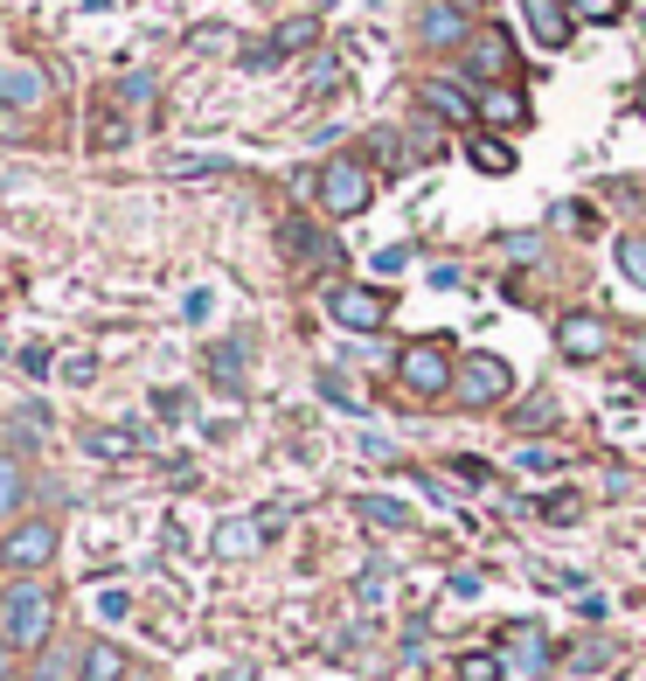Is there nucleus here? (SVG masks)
<instances>
[{
    "label": "nucleus",
    "instance_id": "obj_1",
    "mask_svg": "<svg viewBox=\"0 0 646 681\" xmlns=\"http://www.w3.org/2000/svg\"><path fill=\"white\" fill-rule=\"evenodd\" d=\"M49 626H56L49 584L22 577V584H8V592H0V640H8V647H43Z\"/></svg>",
    "mask_w": 646,
    "mask_h": 681
},
{
    "label": "nucleus",
    "instance_id": "obj_2",
    "mask_svg": "<svg viewBox=\"0 0 646 681\" xmlns=\"http://www.w3.org/2000/svg\"><path fill=\"white\" fill-rule=\"evenodd\" d=\"M396 375H404L410 396H445L452 383H459V362H452L445 340H410L404 362H396Z\"/></svg>",
    "mask_w": 646,
    "mask_h": 681
},
{
    "label": "nucleus",
    "instance_id": "obj_3",
    "mask_svg": "<svg viewBox=\"0 0 646 681\" xmlns=\"http://www.w3.org/2000/svg\"><path fill=\"white\" fill-rule=\"evenodd\" d=\"M320 210L327 216H362L369 210V167H355L348 154L320 167Z\"/></svg>",
    "mask_w": 646,
    "mask_h": 681
},
{
    "label": "nucleus",
    "instance_id": "obj_4",
    "mask_svg": "<svg viewBox=\"0 0 646 681\" xmlns=\"http://www.w3.org/2000/svg\"><path fill=\"white\" fill-rule=\"evenodd\" d=\"M459 390H466V404H472V410H487V404H501V396L515 390V369H507L501 355H466Z\"/></svg>",
    "mask_w": 646,
    "mask_h": 681
},
{
    "label": "nucleus",
    "instance_id": "obj_5",
    "mask_svg": "<svg viewBox=\"0 0 646 681\" xmlns=\"http://www.w3.org/2000/svg\"><path fill=\"white\" fill-rule=\"evenodd\" d=\"M327 313H334L348 334H369V327H383V320H390V292H375V286H340V292L327 299Z\"/></svg>",
    "mask_w": 646,
    "mask_h": 681
},
{
    "label": "nucleus",
    "instance_id": "obj_6",
    "mask_svg": "<svg viewBox=\"0 0 646 681\" xmlns=\"http://www.w3.org/2000/svg\"><path fill=\"white\" fill-rule=\"evenodd\" d=\"M49 557H56V522H22L0 542V563H8V571H43Z\"/></svg>",
    "mask_w": 646,
    "mask_h": 681
},
{
    "label": "nucleus",
    "instance_id": "obj_7",
    "mask_svg": "<svg viewBox=\"0 0 646 681\" xmlns=\"http://www.w3.org/2000/svg\"><path fill=\"white\" fill-rule=\"evenodd\" d=\"M557 348L570 355V362H591V355L612 348V327H605L598 313H570L563 327H557Z\"/></svg>",
    "mask_w": 646,
    "mask_h": 681
},
{
    "label": "nucleus",
    "instance_id": "obj_8",
    "mask_svg": "<svg viewBox=\"0 0 646 681\" xmlns=\"http://www.w3.org/2000/svg\"><path fill=\"white\" fill-rule=\"evenodd\" d=\"M507 63H515V43L501 28L472 35V77H507Z\"/></svg>",
    "mask_w": 646,
    "mask_h": 681
},
{
    "label": "nucleus",
    "instance_id": "obj_9",
    "mask_svg": "<svg viewBox=\"0 0 646 681\" xmlns=\"http://www.w3.org/2000/svg\"><path fill=\"white\" fill-rule=\"evenodd\" d=\"M0 105H43V70L35 63H0Z\"/></svg>",
    "mask_w": 646,
    "mask_h": 681
},
{
    "label": "nucleus",
    "instance_id": "obj_10",
    "mask_svg": "<svg viewBox=\"0 0 646 681\" xmlns=\"http://www.w3.org/2000/svg\"><path fill=\"white\" fill-rule=\"evenodd\" d=\"M522 14H528V28H536L542 49H563V43H570V22H563L557 0H522Z\"/></svg>",
    "mask_w": 646,
    "mask_h": 681
},
{
    "label": "nucleus",
    "instance_id": "obj_11",
    "mask_svg": "<svg viewBox=\"0 0 646 681\" xmlns=\"http://www.w3.org/2000/svg\"><path fill=\"white\" fill-rule=\"evenodd\" d=\"M84 681H132V668H125L119 647H105V640H98V647L84 654Z\"/></svg>",
    "mask_w": 646,
    "mask_h": 681
},
{
    "label": "nucleus",
    "instance_id": "obj_12",
    "mask_svg": "<svg viewBox=\"0 0 646 681\" xmlns=\"http://www.w3.org/2000/svg\"><path fill=\"white\" fill-rule=\"evenodd\" d=\"M424 105H431V111H439V119H452V126H466V119H472V111H480V105H472V98H459V91H452V84H424Z\"/></svg>",
    "mask_w": 646,
    "mask_h": 681
},
{
    "label": "nucleus",
    "instance_id": "obj_13",
    "mask_svg": "<svg viewBox=\"0 0 646 681\" xmlns=\"http://www.w3.org/2000/svg\"><path fill=\"white\" fill-rule=\"evenodd\" d=\"M355 515L375 522V528H410V507L404 501H383V494H362V501H355Z\"/></svg>",
    "mask_w": 646,
    "mask_h": 681
},
{
    "label": "nucleus",
    "instance_id": "obj_14",
    "mask_svg": "<svg viewBox=\"0 0 646 681\" xmlns=\"http://www.w3.org/2000/svg\"><path fill=\"white\" fill-rule=\"evenodd\" d=\"M459 35H466V14L452 8V0H445V8H431V14H424V43H459Z\"/></svg>",
    "mask_w": 646,
    "mask_h": 681
},
{
    "label": "nucleus",
    "instance_id": "obj_15",
    "mask_svg": "<svg viewBox=\"0 0 646 681\" xmlns=\"http://www.w3.org/2000/svg\"><path fill=\"white\" fill-rule=\"evenodd\" d=\"M480 119H493V126H522L528 111H522L515 91H493V98H480Z\"/></svg>",
    "mask_w": 646,
    "mask_h": 681
},
{
    "label": "nucleus",
    "instance_id": "obj_16",
    "mask_svg": "<svg viewBox=\"0 0 646 681\" xmlns=\"http://www.w3.org/2000/svg\"><path fill=\"white\" fill-rule=\"evenodd\" d=\"M472 167H480V175H507L515 154H507V140H472Z\"/></svg>",
    "mask_w": 646,
    "mask_h": 681
},
{
    "label": "nucleus",
    "instance_id": "obj_17",
    "mask_svg": "<svg viewBox=\"0 0 646 681\" xmlns=\"http://www.w3.org/2000/svg\"><path fill=\"white\" fill-rule=\"evenodd\" d=\"M14 507H22V459L0 452V515H14Z\"/></svg>",
    "mask_w": 646,
    "mask_h": 681
},
{
    "label": "nucleus",
    "instance_id": "obj_18",
    "mask_svg": "<svg viewBox=\"0 0 646 681\" xmlns=\"http://www.w3.org/2000/svg\"><path fill=\"white\" fill-rule=\"evenodd\" d=\"M285 251H292V258H334L327 237H320V230H299V223H285Z\"/></svg>",
    "mask_w": 646,
    "mask_h": 681
},
{
    "label": "nucleus",
    "instance_id": "obj_19",
    "mask_svg": "<svg viewBox=\"0 0 646 681\" xmlns=\"http://www.w3.org/2000/svg\"><path fill=\"white\" fill-rule=\"evenodd\" d=\"M251 542H258V528H251V522H223V528H216V550H223V557H243Z\"/></svg>",
    "mask_w": 646,
    "mask_h": 681
},
{
    "label": "nucleus",
    "instance_id": "obj_20",
    "mask_svg": "<svg viewBox=\"0 0 646 681\" xmlns=\"http://www.w3.org/2000/svg\"><path fill=\"white\" fill-rule=\"evenodd\" d=\"M570 14H577V22H619L625 0H570Z\"/></svg>",
    "mask_w": 646,
    "mask_h": 681
},
{
    "label": "nucleus",
    "instance_id": "obj_21",
    "mask_svg": "<svg viewBox=\"0 0 646 681\" xmlns=\"http://www.w3.org/2000/svg\"><path fill=\"white\" fill-rule=\"evenodd\" d=\"M313 35H320V22H313V14H299V22L278 28V49H313Z\"/></svg>",
    "mask_w": 646,
    "mask_h": 681
},
{
    "label": "nucleus",
    "instance_id": "obj_22",
    "mask_svg": "<svg viewBox=\"0 0 646 681\" xmlns=\"http://www.w3.org/2000/svg\"><path fill=\"white\" fill-rule=\"evenodd\" d=\"M515 466H522V473H557V466H563V452H549V445H522V452H515Z\"/></svg>",
    "mask_w": 646,
    "mask_h": 681
},
{
    "label": "nucleus",
    "instance_id": "obj_23",
    "mask_svg": "<svg viewBox=\"0 0 646 681\" xmlns=\"http://www.w3.org/2000/svg\"><path fill=\"white\" fill-rule=\"evenodd\" d=\"M459 681H501V660H493V654H466L459 660Z\"/></svg>",
    "mask_w": 646,
    "mask_h": 681
},
{
    "label": "nucleus",
    "instance_id": "obj_24",
    "mask_svg": "<svg viewBox=\"0 0 646 681\" xmlns=\"http://www.w3.org/2000/svg\"><path fill=\"white\" fill-rule=\"evenodd\" d=\"M619 272H625V278H639V286H646V243H633V237L619 243Z\"/></svg>",
    "mask_w": 646,
    "mask_h": 681
},
{
    "label": "nucleus",
    "instance_id": "obj_25",
    "mask_svg": "<svg viewBox=\"0 0 646 681\" xmlns=\"http://www.w3.org/2000/svg\"><path fill=\"white\" fill-rule=\"evenodd\" d=\"M167 175H223V160H208V154H188V160H167Z\"/></svg>",
    "mask_w": 646,
    "mask_h": 681
},
{
    "label": "nucleus",
    "instance_id": "obj_26",
    "mask_svg": "<svg viewBox=\"0 0 646 681\" xmlns=\"http://www.w3.org/2000/svg\"><path fill=\"white\" fill-rule=\"evenodd\" d=\"M84 445H91V452H105V459H119V452H132V439H119V431H91Z\"/></svg>",
    "mask_w": 646,
    "mask_h": 681
},
{
    "label": "nucleus",
    "instance_id": "obj_27",
    "mask_svg": "<svg viewBox=\"0 0 646 681\" xmlns=\"http://www.w3.org/2000/svg\"><path fill=\"white\" fill-rule=\"evenodd\" d=\"M119 98H125V105H146V98H154V77H125Z\"/></svg>",
    "mask_w": 646,
    "mask_h": 681
},
{
    "label": "nucleus",
    "instance_id": "obj_28",
    "mask_svg": "<svg viewBox=\"0 0 646 681\" xmlns=\"http://www.w3.org/2000/svg\"><path fill=\"white\" fill-rule=\"evenodd\" d=\"M216 383L237 390V348H216Z\"/></svg>",
    "mask_w": 646,
    "mask_h": 681
},
{
    "label": "nucleus",
    "instance_id": "obj_29",
    "mask_svg": "<svg viewBox=\"0 0 646 681\" xmlns=\"http://www.w3.org/2000/svg\"><path fill=\"white\" fill-rule=\"evenodd\" d=\"M404 264H410V251H404V243H390V251H375V272H404Z\"/></svg>",
    "mask_w": 646,
    "mask_h": 681
},
{
    "label": "nucleus",
    "instance_id": "obj_30",
    "mask_svg": "<svg viewBox=\"0 0 646 681\" xmlns=\"http://www.w3.org/2000/svg\"><path fill=\"white\" fill-rule=\"evenodd\" d=\"M320 390H327V404H340V410H362V404L348 396V383H334V375H320Z\"/></svg>",
    "mask_w": 646,
    "mask_h": 681
},
{
    "label": "nucleus",
    "instance_id": "obj_31",
    "mask_svg": "<svg viewBox=\"0 0 646 681\" xmlns=\"http://www.w3.org/2000/svg\"><path fill=\"white\" fill-rule=\"evenodd\" d=\"M452 598H480V571H452Z\"/></svg>",
    "mask_w": 646,
    "mask_h": 681
},
{
    "label": "nucleus",
    "instance_id": "obj_32",
    "mask_svg": "<svg viewBox=\"0 0 646 681\" xmlns=\"http://www.w3.org/2000/svg\"><path fill=\"white\" fill-rule=\"evenodd\" d=\"M522 668H542V640H536V626H522Z\"/></svg>",
    "mask_w": 646,
    "mask_h": 681
},
{
    "label": "nucleus",
    "instance_id": "obj_33",
    "mask_svg": "<svg viewBox=\"0 0 646 681\" xmlns=\"http://www.w3.org/2000/svg\"><path fill=\"white\" fill-rule=\"evenodd\" d=\"M452 473H459V480H472V487H480V480H487V459H452Z\"/></svg>",
    "mask_w": 646,
    "mask_h": 681
},
{
    "label": "nucleus",
    "instance_id": "obj_34",
    "mask_svg": "<svg viewBox=\"0 0 646 681\" xmlns=\"http://www.w3.org/2000/svg\"><path fill=\"white\" fill-rule=\"evenodd\" d=\"M14 674V647H8V640H0V681H8Z\"/></svg>",
    "mask_w": 646,
    "mask_h": 681
},
{
    "label": "nucleus",
    "instance_id": "obj_35",
    "mask_svg": "<svg viewBox=\"0 0 646 681\" xmlns=\"http://www.w3.org/2000/svg\"><path fill=\"white\" fill-rule=\"evenodd\" d=\"M452 8H459V14H480V8H487V0H452Z\"/></svg>",
    "mask_w": 646,
    "mask_h": 681
},
{
    "label": "nucleus",
    "instance_id": "obj_36",
    "mask_svg": "<svg viewBox=\"0 0 646 681\" xmlns=\"http://www.w3.org/2000/svg\"><path fill=\"white\" fill-rule=\"evenodd\" d=\"M633 362H639V375H646V340H639V348H633Z\"/></svg>",
    "mask_w": 646,
    "mask_h": 681
},
{
    "label": "nucleus",
    "instance_id": "obj_37",
    "mask_svg": "<svg viewBox=\"0 0 646 681\" xmlns=\"http://www.w3.org/2000/svg\"><path fill=\"white\" fill-rule=\"evenodd\" d=\"M313 8H334V0H313Z\"/></svg>",
    "mask_w": 646,
    "mask_h": 681
},
{
    "label": "nucleus",
    "instance_id": "obj_38",
    "mask_svg": "<svg viewBox=\"0 0 646 681\" xmlns=\"http://www.w3.org/2000/svg\"><path fill=\"white\" fill-rule=\"evenodd\" d=\"M0 355H8V348H0Z\"/></svg>",
    "mask_w": 646,
    "mask_h": 681
}]
</instances>
